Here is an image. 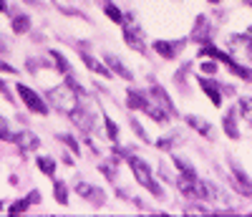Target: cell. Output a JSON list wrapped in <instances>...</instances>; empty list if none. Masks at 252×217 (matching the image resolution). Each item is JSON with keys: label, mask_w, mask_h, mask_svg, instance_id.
Returning <instances> with one entry per match:
<instances>
[{"label": "cell", "mask_w": 252, "mask_h": 217, "mask_svg": "<svg viewBox=\"0 0 252 217\" xmlns=\"http://www.w3.org/2000/svg\"><path fill=\"white\" fill-rule=\"evenodd\" d=\"M53 194H56V200H58L61 205H66V202H68V194H66V184H63V182H56V187H53Z\"/></svg>", "instance_id": "21"}, {"label": "cell", "mask_w": 252, "mask_h": 217, "mask_svg": "<svg viewBox=\"0 0 252 217\" xmlns=\"http://www.w3.org/2000/svg\"><path fill=\"white\" fill-rule=\"evenodd\" d=\"M106 63H109V66H111V71H114V73H119L121 78H126V81L131 78V71H129V69H124V63H121V61H119L116 56L106 53Z\"/></svg>", "instance_id": "15"}, {"label": "cell", "mask_w": 252, "mask_h": 217, "mask_svg": "<svg viewBox=\"0 0 252 217\" xmlns=\"http://www.w3.org/2000/svg\"><path fill=\"white\" fill-rule=\"evenodd\" d=\"M28 200H31V202H40V194H38V192H31Z\"/></svg>", "instance_id": "31"}, {"label": "cell", "mask_w": 252, "mask_h": 217, "mask_svg": "<svg viewBox=\"0 0 252 217\" xmlns=\"http://www.w3.org/2000/svg\"><path fill=\"white\" fill-rule=\"evenodd\" d=\"M106 134H109V139H114V142H116V137H119V126H116L109 116H106Z\"/></svg>", "instance_id": "27"}, {"label": "cell", "mask_w": 252, "mask_h": 217, "mask_svg": "<svg viewBox=\"0 0 252 217\" xmlns=\"http://www.w3.org/2000/svg\"><path fill=\"white\" fill-rule=\"evenodd\" d=\"M81 58H83V63H86V66L91 69V71H96V73H101V76H109V71L101 66V63L94 58V56H89V53H81Z\"/></svg>", "instance_id": "20"}, {"label": "cell", "mask_w": 252, "mask_h": 217, "mask_svg": "<svg viewBox=\"0 0 252 217\" xmlns=\"http://www.w3.org/2000/svg\"><path fill=\"white\" fill-rule=\"evenodd\" d=\"M209 3H220V0H209Z\"/></svg>", "instance_id": "33"}, {"label": "cell", "mask_w": 252, "mask_h": 217, "mask_svg": "<svg viewBox=\"0 0 252 217\" xmlns=\"http://www.w3.org/2000/svg\"><path fill=\"white\" fill-rule=\"evenodd\" d=\"M28 28H31V18L28 15H13V31L15 33H28Z\"/></svg>", "instance_id": "19"}, {"label": "cell", "mask_w": 252, "mask_h": 217, "mask_svg": "<svg viewBox=\"0 0 252 217\" xmlns=\"http://www.w3.org/2000/svg\"><path fill=\"white\" fill-rule=\"evenodd\" d=\"M235 116H237V108L227 111V116H224V132H227V137H229V139H237V137H240L237 126H235Z\"/></svg>", "instance_id": "16"}, {"label": "cell", "mask_w": 252, "mask_h": 217, "mask_svg": "<svg viewBox=\"0 0 252 217\" xmlns=\"http://www.w3.org/2000/svg\"><path fill=\"white\" fill-rule=\"evenodd\" d=\"M58 139H61V142H66V144H68V146H71V149H73V151H76V154H78V146H76V142H73V139H71V137H68V134H61V137H58Z\"/></svg>", "instance_id": "30"}, {"label": "cell", "mask_w": 252, "mask_h": 217, "mask_svg": "<svg viewBox=\"0 0 252 217\" xmlns=\"http://www.w3.org/2000/svg\"><path fill=\"white\" fill-rule=\"evenodd\" d=\"M202 71L204 73H217V61H204L202 63Z\"/></svg>", "instance_id": "29"}, {"label": "cell", "mask_w": 252, "mask_h": 217, "mask_svg": "<svg viewBox=\"0 0 252 217\" xmlns=\"http://www.w3.org/2000/svg\"><path fill=\"white\" fill-rule=\"evenodd\" d=\"M184 48V40H157L154 43V51L161 58H177Z\"/></svg>", "instance_id": "5"}, {"label": "cell", "mask_w": 252, "mask_h": 217, "mask_svg": "<svg viewBox=\"0 0 252 217\" xmlns=\"http://www.w3.org/2000/svg\"><path fill=\"white\" fill-rule=\"evenodd\" d=\"M240 114L252 119V99H240Z\"/></svg>", "instance_id": "24"}, {"label": "cell", "mask_w": 252, "mask_h": 217, "mask_svg": "<svg viewBox=\"0 0 252 217\" xmlns=\"http://www.w3.org/2000/svg\"><path fill=\"white\" fill-rule=\"evenodd\" d=\"M0 139H3V142H10V139H13L10 129H8V121H5L3 116H0Z\"/></svg>", "instance_id": "26"}, {"label": "cell", "mask_w": 252, "mask_h": 217, "mask_svg": "<svg viewBox=\"0 0 252 217\" xmlns=\"http://www.w3.org/2000/svg\"><path fill=\"white\" fill-rule=\"evenodd\" d=\"M152 96L161 104V108H164V111H169V114H174V106H172V99L169 96H166V91L161 89V86H154V89H152Z\"/></svg>", "instance_id": "13"}, {"label": "cell", "mask_w": 252, "mask_h": 217, "mask_svg": "<svg viewBox=\"0 0 252 217\" xmlns=\"http://www.w3.org/2000/svg\"><path fill=\"white\" fill-rule=\"evenodd\" d=\"M174 167L179 169V175H182L184 180H197V172L192 169V164H189V162H184V159H177V157H174Z\"/></svg>", "instance_id": "18"}, {"label": "cell", "mask_w": 252, "mask_h": 217, "mask_svg": "<svg viewBox=\"0 0 252 217\" xmlns=\"http://www.w3.org/2000/svg\"><path fill=\"white\" fill-rule=\"evenodd\" d=\"M38 167H40V172H43V175H53V167H56V164H53L51 159H46V157H40V159H38Z\"/></svg>", "instance_id": "25"}, {"label": "cell", "mask_w": 252, "mask_h": 217, "mask_svg": "<svg viewBox=\"0 0 252 217\" xmlns=\"http://www.w3.org/2000/svg\"><path fill=\"white\" fill-rule=\"evenodd\" d=\"M202 56H212L215 61H222L224 66H227L229 71H232V73H237L240 78H252V71H247V69L237 66V63H235L232 58H229V56H224L222 51H217V48H212V46H204V48H202Z\"/></svg>", "instance_id": "2"}, {"label": "cell", "mask_w": 252, "mask_h": 217, "mask_svg": "<svg viewBox=\"0 0 252 217\" xmlns=\"http://www.w3.org/2000/svg\"><path fill=\"white\" fill-rule=\"evenodd\" d=\"M8 10V3H5V0H0V13H5Z\"/></svg>", "instance_id": "32"}, {"label": "cell", "mask_w": 252, "mask_h": 217, "mask_svg": "<svg viewBox=\"0 0 252 217\" xmlns=\"http://www.w3.org/2000/svg\"><path fill=\"white\" fill-rule=\"evenodd\" d=\"M51 56H53V58H56V63H58V69H61V71H63V73H68V63H66V58H63V56H61V53H58V51H53V53H51Z\"/></svg>", "instance_id": "28"}, {"label": "cell", "mask_w": 252, "mask_h": 217, "mask_svg": "<svg viewBox=\"0 0 252 217\" xmlns=\"http://www.w3.org/2000/svg\"><path fill=\"white\" fill-rule=\"evenodd\" d=\"M0 48H3V46H0Z\"/></svg>", "instance_id": "36"}, {"label": "cell", "mask_w": 252, "mask_h": 217, "mask_svg": "<svg viewBox=\"0 0 252 217\" xmlns=\"http://www.w3.org/2000/svg\"><path fill=\"white\" fill-rule=\"evenodd\" d=\"M124 36H126V43H129L131 48H136V51H144L141 31H136V33H134V28H131V26H126V28H124Z\"/></svg>", "instance_id": "14"}, {"label": "cell", "mask_w": 252, "mask_h": 217, "mask_svg": "<svg viewBox=\"0 0 252 217\" xmlns=\"http://www.w3.org/2000/svg\"><path fill=\"white\" fill-rule=\"evenodd\" d=\"M187 121H189V126H194L199 134H204L207 139H212V137H215L212 124H209V121H204V119H199V116H187Z\"/></svg>", "instance_id": "12"}, {"label": "cell", "mask_w": 252, "mask_h": 217, "mask_svg": "<svg viewBox=\"0 0 252 217\" xmlns=\"http://www.w3.org/2000/svg\"><path fill=\"white\" fill-rule=\"evenodd\" d=\"M103 10H106V15L114 20V23H121V20H124V18H121V10H119L114 3H106V5H103Z\"/></svg>", "instance_id": "22"}, {"label": "cell", "mask_w": 252, "mask_h": 217, "mask_svg": "<svg viewBox=\"0 0 252 217\" xmlns=\"http://www.w3.org/2000/svg\"><path fill=\"white\" fill-rule=\"evenodd\" d=\"M232 177H235V189L240 192V194H245V197H252V182L245 177V172L235 164L232 167Z\"/></svg>", "instance_id": "8"}, {"label": "cell", "mask_w": 252, "mask_h": 217, "mask_svg": "<svg viewBox=\"0 0 252 217\" xmlns=\"http://www.w3.org/2000/svg\"><path fill=\"white\" fill-rule=\"evenodd\" d=\"M199 86H202V91L209 96V101H212L215 106L222 104V91L217 89V83L215 81H209V78H199Z\"/></svg>", "instance_id": "10"}, {"label": "cell", "mask_w": 252, "mask_h": 217, "mask_svg": "<svg viewBox=\"0 0 252 217\" xmlns=\"http://www.w3.org/2000/svg\"><path fill=\"white\" fill-rule=\"evenodd\" d=\"M209 33H212V26H209V20H207L204 15H199V18H197V23H194V33H192V38L207 43V40H209Z\"/></svg>", "instance_id": "11"}, {"label": "cell", "mask_w": 252, "mask_h": 217, "mask_svg": "<svg viewBox=\"0 0 252 217\" xmlns=\"http://www.w3.org/2000/svg\"><path fill=\"white\" fill-rule=\"evenodd\" d=\"M129 164H131V172H134L136 182H139L141 187H146L152 194H157V197L161 200V197H164V192L159 189V184H157L154 177H152V167L146 164L144 159H139V157H129Z\"/></svg>", "instance_id": "1"}, {"label": "cell", "mask_w": 252, "mask_h": 217, "mask_svg": "<svg viewBox=\"0 0 252 217\" xmlns=\"http://www.w3.org/2000/svg\"><path fill=\"white\" fill-rule=\"evenodd\" d=\"M18 94H20V99H23V104L31 108V111H35V114H48V106L40 101V96H38L35 91H31L28 86L20 83V86H18Z\"/></svg>", "instance_id": "3"}, {"label": "cell", "mask_w": 252, "mask_h": 217, "mask_svg": "<svg viewBox=\"0 0 252 217\" xmlns=\"http://www.w3.org/2000/svg\"><path fill=\"white\" fill-rule=\"evenodd\" d=\"M13 142H15L20 149H23V151H33V149H38V146H40L38 137H35L33 132H28V129H26V132H18V134L13 137Z\"/></svg>", "instance_id": "7"}, {"label": "cell", "mask_w": 252, "mask_h": 217, "mask_svg": "<svg viewBox=\"0 0 252 217\" xmlns=\"http://www.w3.org/2000/svg\"><path fill=\"white\" fill-rule=\"evenodd\" d=\"M76 192L81 194V197L91 200L94 205H98V207L103 205V200H106V197H103V192H101V189H94V187H91V184H86V182H81V184L76 187Z\"/></svg>", "instance_id": "9"}, {"label": "cell", "mask_w": 252, "mask_h": 217, "mask_svg": "<svg viewBox=\"0 0 252 217\" xmlns=\"http://www.w3.org/2000/svg\"><path fill=\"white\" fill-rule=\"evenodd\" d=\"M28 205H33L28 197H26V200H18V202H13V205H10V210H8V212H10V215H20V212H26V210H28Z\"/></svg>", "instance_id": "23"}, {"label": "cell", "mask_w": 252, "mask_h": 217, "mask_svg": "<svg viewBox=\"0 0 252 217\" xmlns=\"http://www.w3.org/2000/svg\"><path fill=\"white\" fill-rule=\"evenodd\" d=\"M31 3H33V0H31Z\"/></svg>", "instance_id": "35"}, {"label": "cell", "mask_w": 252, "mask_h": 217, "mask_svg": "<svg viewBox=\"0 0 252 217\" xmlns=\"http://www.w3.org/2000/svg\"><path fill=\"white\" fill-rule=\"evenodd\" d=\"M51 101L58 104V108H71L76 106V89L68 83V86H58L56 91H51Z\"/></svg>", "instance_id": "4"}, {"label": "cell", "mask_w": 252, "mask_h": 217, "mask_svg": "<svg viewBox=\"0 0 252 217\" xmlns=\"http://www.w3.org/2000/svg\"><path fill=\"white\" fill-rule=\"evenodd\" d=\"M247 3H250V5H252V0H247Z\"/></svg>", "instance_id": "34"}, {"label": "cell", "mask_w": 252, "mask_h": 217, "mask_svg": "<svg viewBox=\"0 0 252 217\" xmlns=\"http://www.w3.org/2000/svg\"><path fill=\"white\" fill-rule=\"evenodd\" d=\"M146 106H149V101L144 99V94H141V91L129 89V108H139V111H144Z\"/></svg>", "instance_id": "17"}, {"label": "cell", "mask_w": 252, "mask_h": 217, "mask_svg": "<svg viewBox=\"0 0 252 217\" xmlns=\"http://www.w3.org/2000/svg\"><path fill=\"white\" fill-rule=\"evenodd\" d=\"M71 119L76 121V126L81 129V132H91V129H94V116H91L89 108H83V106H76L73 108Z\"/></svg>", "instance_id": "6"}]
</instances>
